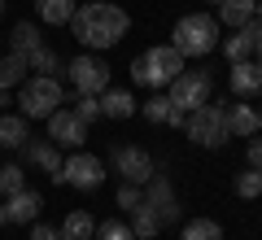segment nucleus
I'll return each mask as SVG.
<instances>
[{
  "label": "nucleus",
  "mask_w": 262,
  "mask_h": 240,
  "mask_svg": "<svg viewBox=\"0 0 262 240\" xmlns=\"http://www.w3.org/2000/svg\"><path fill=\"white\" fill-rule=\"evenodd\" d=\"M70 31H75V39L83 48H96V53H101V48H114L131 31V18H127V9L110 5V0H88V5L75 9Z\"/></svg>",
  "instance_id": "nucleus-1"
},
{
  "label": "nucleus",
  "mask_w": 262,
  "mask_h": 240,
  "mask_svg": "<svg viewBox=\"0 0 262 240\" xmlns=\"http://www.w3.org/2000/svg\"><path fill=\"white\" fill-rule=\"evenodd\" d=\"M184 74V53L170 44H153L149 53H140L131 61V83L140 88H170V79Z\"/></svg>",
  "instance_id": "nucleus-2"
},
{
  "label": "nucleus",
  "mask_w": 262,
  "mask_h": 240,
  "mask_svg": "<svg viewBox=\"0 0 262 240\" xmlns=\"http://www.w3.org/2000/svg\"><path fill=\"white\" fill-rule=\"evenodd\" d=\"M170 35H175L170 48H179L184 57H210L219 48V18H210V13H184Z\"/></svg>",
  "instance_id": "nucleus-3"
},
{
  "label": "nucleus",
  "mask_w": 262,
  "mask_h": 240,
  "mask_svg": "<svg viewBox=\"0 0 262 240\" xmlns=\"http://www.w3.org/2000/svg\"><path fill=\"white\" fill-rule=\"evenodd\" d=\"M61 105H66L61 79H53V74H31V79H22V92H18V114L22 118H48Z\"/></svg>",
  "instance_id": "nucleus-4"
},
{
  "label": "nucleus",
  "mask_w": 262,
  "mask_h": 240,
  "mask_svg": "<svg viewBox=\"0 0 262 240\" xmlns=\"http://www.w3.org/2000/svg\"><path fill=\"white\" fill-rule=\"evenodd\" d=\"M184 131H188V140L192 144H201V148H223L227 144V105L223 101H206V105H196L192 114L184 118Z\"/></svg>",
  "instance_id": "nucleus-5"
},
{
  "label": "nucleus",
  "mask_w": 262,
  "mask_h": 240,
  "mask_svg": "<svg viewBox=\"0 0 262 240\" xmlns=\"http://www.w3.org/2000/svg\"><path fill=\"white\" fill-rule=\"evenodd\" d=\"M53 184H70V188H79V192H96V188L105 184V162L92 157V153H83V148H75V153L61 162V175H57Z\"/></svg>",
  "instance_id": "nucleus-6"
},
{
  "label": "nucleus",
  "mask_w": 262,
  "mask_h": 240,
  "mask_svg": "<svg viewBox=\"0 0 262 240\" xmlns=\"http://www.w3.org/2000/svg\"><path fill=\"white\" fill-rule=\"evenodd\" d=\"M210 92H214V74H210V70H184L179 79H170V88H166L170 105L184 110V114H192L196 105H206Z\"/></svg>",
  "instance_id": "nucleus-7"
},
{
  "label": "nucleus",
  "mask_w": 262,
  "mask_h": 240,
  "mask_svg": "<svg viewBox=\"0 0 262 240\" xmlns=\"http://www.w3.org/2000/svg\"><path fill=\"white\" fill-rule=\"evenodd\" d=\"M66 74H70L75 92H83V96H101L105 88H110V66H105L101 57H92V53H79L75 61L66 66Z\"/></svg>",
  "instance_id": "nucleus-8"
},
{
  "label": "nucleus",
  "mask_w": 262,
  "mask_h": 240,
  "mask_svg": "<svg viewBox=\"0 0 262 240\" xmlns=\"http://www.w3.org/2000/svg\"><path fill=\"white\" fill-rule=\"evenodd\" d=\"M114 170L122 175V184H140L144 188L153 179V157L140 144H118L114 148Z\"/></svg>",
  "instance_id": "nucleus-9"
},
{
  "label": "nucleus",
  "mask_w": 262,
  "mask_h": 240,
  "mask_svg": "<svg viewBox=\"0 0 262 240\" xmlns=\"http://www.w3.org/2000/svg\"><path fill=\"white\" fill-rule=\"evenodd\" d=\"M48 140H53L57 148H83L88 122L79 118L75 110H53V114H48Z\"/></svg>",
  "instance_id": "nucleus-10"
},
{
  "label": "nucleus",
  "mask_w": 262,
  "mask_h": 240,
  "mask_svg": "<svg viewBox=\"0 0 262 240\" xmlns=\"http://www.w3.org/2000/svg\"><path fill=\"white\" fill-rule=\"evenodd\" d=\"M144 188H149V192H144V201L158 210L162 227H166V223H179V201H175V188H170V179H166V175H153Z\"/></svg>",
  "instance_id": "nucleus-11"
},
{
  "label": "nucleus",
  "mask_w": 262,
  "mask_h": 240,
  "mask_svg": "<svg viewBox=\"0 0 262 240\" xmlns=\"http://www.w3.org/2000/svg\"><path fill=\"white\" fill-rule=\"evenodd\" d=\"M227 83H232V96L249 101V96H262V66L253 61H232V74H227Z\"/></svg>",
  "instance_id": "nucleus-12"
},
{
  "label": "nucleus",
  "mask_w": 262,
  "mask_h": 240,
  "mask_svg": "<svg viewBox=\"0 0 262 240\" xmlns=\"http://www.w3.org/2000/svg\"><path fill=\"white\" fill-rule=\"evenodd\" d=\"M258 131H262V110H253V105H245V101L227 105V136L253 140Z\"/></svg>",
  "instance_id": "nucleus-13"
},
{
  "label": "nucleus",
  "mask_w": 262,
  "mask_h": 240,
  "mask_svg": "<svg viewBox=\"0 0 262 240\" xmlns=\"http://www.w3.org/2000/svg\"><path fill=\"white\" fill-rule=\"evenodd\" d=\"M258 39H262V27L258 22H245V27H236V35L223 44V57L227 61H249L253 48H258Z\"/></svg>",
  "instance_id": "nucleus-14"
},
{
  "label": "nucleus",
  "mask_w": 262,
  "mask_h": 240,
  "mask_svg": "<svg viewBox=\"0 0 262 240\" xmlns=\"http://www.w3.org/2000/svg\"><path fill=\"white\" fill-rule=\"evenodd\" d=\"M5 210H9V223H22V227H31V223L39 219V210H44V201H39V192L22 188V192H13L9 201H5Z\"/></svg>",
  "instance_id": "nucleus-15"
},
{
  "label": "nucleus",
  "mask_w": 262,
  "mask_h": 240,
  "mask_svg": "<svg viewBox=\"0 0 262 240\" xmlns=\"http://www.w3.org/2000/svg\"><path fill=\"white\" fill-rule=\"evenodd\" d=\"M22 153H27V162L44 166L53 179L61 175V153H57V144H53V140H44V144H39V140H27V144H22Z\"/></svg>",
  "instance_id": "nucleus-16"
},
{
  "label": "nucleus",
  "mask_w": 262,
  "mask_h": 240,
  "mask_svg": "<svg viewBox=\"0 0 262 240\" xmlns=\"http://www.w3.org/2000/svg\"><path fill=\"white\" fill-rule=\"evenodd\" d=\"M31 140V127L22 114H0V148H22Z\"/></svg>",
  "instance_id": "nucleus-17"
},
{
  "label": "nucleus",
  "mask_w": 262,
  "mask_h": 240,
  "mask_svg": "<svg viewBox=\"0 0 262 240\" xmlns=\"http://www.w3.org/2000/svg\"><path fill=\"white\" fill-rule=\"evenodd\" d=\"M131 231H136V240H153L162 231V219H158V210H153L149 201H140L136 210H131V223H127Z\"/></svg>",
  "instance_id": "nucleus-18"
},
{
  "label": "nucleus",
  "mask_w": 262,
  "mask_h": 240,
  "mask_svg": "<svg viewBox=\"0 0 262 240\" xmlns=\"http://www.w3.org/2000/svg\"><path fill=\"white\" fill-rule=\"evenodd\" d=\"M136 110H140V105H136L131 92H114V88L101 92V118H131Z\"/></svg>",
  "instance_id": "nucleus-19"
},
{
  "label": "nucleus",
  "mask_w": 262,
  "mask_h": 240,
  "mask_svg": "<svg viewBox=\"0 0 262 240\" xmlns=\"http://www.w3.org/2000/svg\"><path fill=\"white\" fill-rule=\"evenodd\" d=\"M27 70H31V61H27V53H5L0 57V88H5V92H9V88H18L22 79H27Z\"/></svg>",
  "instance_id": "nucleus-20"
},
{
  "label": "nucleus",
  "mask_w": 262,
  "mask_h": 240,
  "mask_svg": "<svg viewBox=\"0 0 262 240\" xmlns=\"http://www.w3.org/2000/svg\"><path fill=\"white\" fill-rule=\"evenodd\" d=\"M96 236V219L88 210H70L61 223V240H92Z\"/></svg>",
  "instance_id": "nucleus-21"
},
{
  "label": "nucleus",
  "mask_w": 262,
  "mask_h": 240,
  "mask_svg": "<svg viewBox=\"0 0 262 240\" xmlns=\"http://www.w3.org/2000/svg\"><path fill=\"white\" fill-rule=\"evenodd\" d=\"M253 5L258 0H219V22L223 27H245V22H253Z\"/></svg>",
  "instance_id": "nucleus-22"
},
{
  "label": "nucleus",
  "mask_w": 262,
  "mask_h": 240,
  "mask_svg": "<svg viewBox=\"0 0 262 240\" xmlns=\"http://www.w3.org/2000/svg\"><path fill=\"white\" fill-rule=\"evenodd\" d=\"M35 13L48 22V27H70V18H75V0H35Z\"/></svg>",
  "instance_id": "nucleus-23"
},
{
  "label": "nucleus",
  "mask_w": 262,
  "mask_h": 240,
  "mask_svg": "<svg viewBox=\"0 0 262 240\" xmlns=\"http://www.w3.org/2000/svg\"><path fill=\"white\" fill-rule=\"evenodd\" d=\"M39 44H44V35H39L35 22H18V27L9 31V48L13 53H31V48H39Z\"/></svg>",
  "instance_id": "nucleus-24"
},
{
  "label": "nucleus",
  "mask_w": 262,
  "mask_h": 240,
  "mask_svg": "<svg viewBox=\"0 0 262 240\" xmlns=\"http://www.w3.org/2000/svg\"><path fill=\"white\" fill-rule=\"evenodd\" d=\"M27 61H31V70H35V74H53V79H57V70H61V57H57L48 44L31 48V53H27Z\"/></svg>",
  "instance_id": "nucleus-25"
},
{
  "label": "nucleus",
  "mask_w": 262,
  "mask_h": 240,
  "mask_svg": "<svg viewBox=\"0 0 262 240\" xmlns=\"http://www.w3.org/2000/svg\"><path fill=\"white\" fill-rule=\"evenodd\" d=\"M184 240H223V227L214 219H188L184 223Z\"/></svg>",
  "instance_id": "nucleus-26"
},
{
  "label": "nucleus",
  "mask_w": 262,
  "mask_h": 240,
  "mask_svg": "<svg viewBox=\"0 0 262 240\" xmlns=\"http://www.w3.org/2000/svg\"><path fill=\"white\" fill-rule=\"evenodd\" d=\"M236 197H241V201H258L262 197V170H245V175H236Z\"/></svg>",
  "instance_id": "nucleus-27"
},
{
  "label": "nucleus",
  "mask_w": 262,
  "mask_h": 240,
  "mask_svg": "<svg viewBox=\"0 0 262 240\" xmlns=\"http://www.w3.org/2000/svg\"><path fill=\"white\" fill-rule=\"evenodd\" d=\"M22 188H27V170L22 166H0V197H13V192H22Z\"/></svg>",
  "instance_id": "nucleus-28"
},
{
  "label": "nucleus",
  "mask_w": 262,
  "mask_h": 240,
  "mask_svg": "<svg viewBox=\"0 0 262 240\" xmlns=\"http://www.w3.org/2000/svg\"><path fill=\"white\" fill-rule=\"evenodd\" d=\"M140 114H144L149 122H166V114H170V96H166V92H153L149 101L140 105Z\"/></svg>",
  "instance_id": "nucleus-29"
},
{
  "label": "nucleus",
  "mask_w": 262,
  "mask_h": 240,
  "mask_svg": "<svg viewBox=\"0 0 262 240\" xmlns=\"http://www.w3.org/2000/svg\"><path fill=\"white\" fill-rule=\"evenodd\" d=\"M92 240H136V231H131L127 223L110 219V223H96V236Z\"/></svg>",
  "instance_id": "nucleus-30"
},
{
  "label": "nucleus",
  "mask_w": 262,
  "mask_h": 240,
  "mask_svg": "<svg viewBox=\"0 0 262 240\" xmlns=\"http://www.w3.org/2000/svg\"><path fill=\"white\" fill-rule=\"evenodd\" d=\"M75 114L83 122H96L101 118V96H83V92H75Z\"/></svg>",
  "instance_id": "nucleus-31"
},
{
  "label": "nucleus",
  "mask_w": 262,
  "mask_h": 240,
  "mask_svg": "<svg viewBox=\"0 0 262 240\" xmlns=\"http://www.w3.org/2000/svg\"><path fill=\"white\" fill-rule=\"evenodd\" d=\"M140 201H144L140 184H122V188H118V210H136Z\"/></svg>",
  "instance_id": "nucleus-32"
},
{
  "label": "nucleus",
  "mask_w": 262,
  "mask_h": 240,
  "mask_svg": "<svg viewBox=\"0 0 262 240\" xmlns=\"http://www.w3.org/2000/svg\"><path fill=\"white\" fill-rule=\"evenodd\" d=\"M31 240H61V231L48 223H31Z\"/></svg>",
  "instance_id": "nucleus-33"
},
{
  "label": "nucleus",
  "mask_w": 262,
  "mask_h": 240,
  "mask_svg": "<svg viewBox=\"0 0 262 240\" xmlns=\"http://www.w3.org/2000/svg\"><path fill=\"white\" fill-rule=\"evenodd\" d=\"M249 166H253V170H262V140H258V136L249 140Z\"/></svg>",
  "instance_id": "nucleus-34"
},
{
  "label": "nucleus",
  "mask_w": 262,
  "mask_h": 240,
  "mask_svg": "<svg viewBox=\"0 0 262 240\" xmlns=\"http://www.w3.org/2000/svg\"><path fill=\"white\" fill-rule=\"evenodd\" d=\"M184 118H188V114H184V110H175V105H170V114H166V127H184Z\"/></svg>",
  "instance_id": "nucleus-35"
},
{
  "label": "nucleus",
  "mask_w": 262,
  "mask_h": 240,
  "mask_svg": "<svg viewBox=\"0 0 262 240\" xmlns=\"http://www.w3.org/2000/svg\"><path fill=\"white\" fill-rule=\"evenodd\" d=\"M253 22H258V27H262V0H258V5H253Z\"/></svg>",
  "instance_id": "nucleus-36"
},
{
  "label": "nucleus",
  "mask_w": 262,
  "mask_h": 240,
  "mask_svg": "<svg viewBox=\"0 0 262 240\" xmlns=\"http://www.w3.org/2000/svg\"><path fill=\"white\" fill-rule=\"evenodd\" d=\"M5 223H9V210H5V205H0V227H5Z\"/></svg>",
  "instance_id": "nucleus-37"
},
{
  "label": "nucleus",
  "mask_w": 262,
  "mask_h": 240,
  "mask_svg": "<svg viewBox=\"0 0 262 240\" xmlns=\"http://www.w3.org/2000/svg\"><path fill=\"white\" fill-rule=\"evenodd\" d=\"M253 53H258V66H262V39H258V48H253Z\"/></svg>",
  "instance_id": "nucleus-38"
},
{
  "label": "nucleus",
  "mask_w": 262,
  "mask_h": 240,
  "mask_svg": "<svg viewBox=\"0 0 262 240\" xmlns=\"http://www.w3.org/2000/svg\"><path fill=\"white\" fill-rule=\"evenodd\" d=\"M0 18H5V0H0Z\"/></svg>",
  "instance_id": "nucleus-39"
}]
</instances>
